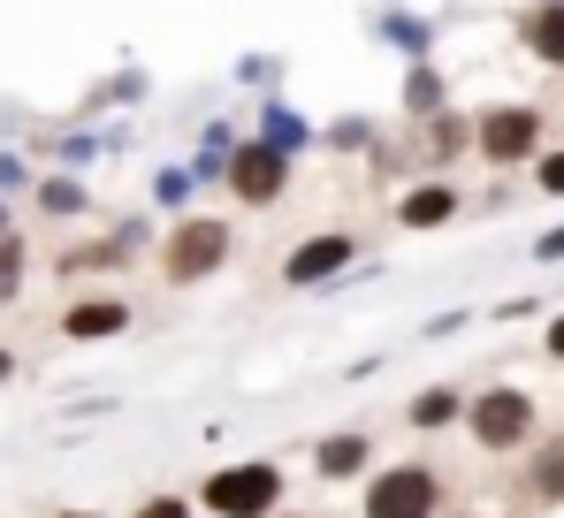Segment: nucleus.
<instances>
[{
    "instance_id": "423d86ee",
    "label": "nucleus",
    "mask_w": 564,
    "mask_h": 518,
    "mask_svg": "<svg viewBox=\"0 0 564 518\" xmlns=\"http://www.w3.org/2000/svg\"><path fill=\"white\" fill-rule=\"evenodd\" d=\"M221 183H229L245 206H268V198H282V183H290V153L268 145V138H252V145H237V153H229Z\"/></svg>"
},
{
    "instance_id": "7ed1b4c3",
    "label": "nucleus",
    "mask_w": 564,
    "mask_h": 518,
    "mask_svg": "<svg viewBox=\"0 0 564 518\" xmlns=\"http://www.w3.org/2000/svg\"><path fill=\"white\" fill-rule=\"evenodd\" d=\"M466 428H473L480 450H519L534 434V397L527 389H488V397L466 404Z\"/></svg>"
},
{
    "instance_id": "20e7f679",
    "label": "nucleus",
    "mask_w": 564,
    "mask_h": 518,
    "mask_svg": "<svg viewBox=\"0 0 564 518\" xmlns=\"http://www.w3.org/2000/svg\"><path fill=\"white\" fill-rule=\"evenodd\" d=\"M473 145H480V161H496V169L534 161V153H542V115H534V107H488V115L473 122Z\"/></svg>"
},
{
    "instance_id": "f03ea898",
    "label": "nucleus",
    "mask_w": 564,
    "mask_h": 518,
    "mask_svg": "<svg viewBox=\"0 0 564 518\" xmlns=\"http://www.w3.org/2000/svg\"><path fill=\"white\" fill-rule=\"evenodd\" d=\"M214 518H268L282 504V473L275 465H221L214 481H206V496H198Z\"/></svg>"
},
{
    "instance_id": "bb28decb",
    "label": "nucleus",
    "mask_w": 564,
    "mask_h": 518,
    "mask_svg": "<svg viewBox=\"0 0 564 518\" xmlns=\"http://www.w3.org/2000/svg\"><path fill=\"white\" fill-rule=\"evenodd\" d=\"M0 237H15V229H8V206H0Z\"/></svg>"
},
{
    "instance_id": "2eb2a0df",
    "label": "nucleus",
    "mask_w": 564,
    "mask_h": 518,
    "mask_svg": "<svg viewBox=\"0 0 564 518\" xmlns=\"http://www.w3.org/2000/svg\"><path fill=\"white\" fill-rule=\"evenodd\" d=\"M93 198H85V183L77 175H46L39 183V214H85Z\"/></svg>"
},
{
    "instance_id": "a878e982",
    "label": "nucleus",
    "mask_w": 564,
    "mask_h": 518,
    "mask_svg": "<svg viewBox=\"0 0 564 518\" xmlns=\"http://www.w3.org/2000/svg\"><path fill=\"white\" fill-rule=\"evenodd\" d=\"M0 381H15V358H8V350H0Z\"/></svg>"
},
{
    "instance_id": "4468645a",
    "label": "nucleus",
    "mask_w": 564,
    "mask_h": 518,
    "mask_svg": "<svg viewBox=\"0 0 564 518\" xmlns=\"http://www.w3.org/2000/svg\"><path fill=\"white\" fill-rule=\"evenodd\" d=\"M404 115H443V77L427 62H412V77H404Z\"/></svg>"
},
{
    "instance_id": "9d476101",
    "label": "nucleus",
    "mask_w": 564,
    "mask_h": 518,
    "mask_svg": "<svg viewBox=\"0 0 564 518\" xmlns=\"http://www.w3.org/2000/svg\"><path fill=\"white\" fill-rule=\"evenodd\" d=\"M451 214H458V191H451V183H420V191L397 206V222H404V229H443Z\"/></svg>"
},
{
    "instance_id": "ddd939ff",
    "label": "nucleus",
    "mask_w": 564,
    "mask_h": 518,
    "mask_svg": "<svg viewBox=\"0 0 564 518\" xmlns=\"http://www.w3.org/2000/svg\"><path fill=\"white\" fill-rule=\"evenodd\" d=\"M458 412H466L458 389H420V397H412V428H451Z\"/></svg>"
},
{
    "instance_id": "b1692460",
    "label": "nucleus",
    "mask_w": 564,
    "mask_h": 518,
    "mask_svg": "<svg viewBox=\"0 0 564 518\" xmlns=\"http://www.w3.org/2000/svg\"><path fill=\"white\" fill-rule=\"evenodd\" d=\"M534 259H564V229H550V237H534Z\"/></svg>"
},
{
    "instance_id": "6ab92c4d",
    "label": "nucleus",
    "mask_w": 564,
    "mask_h": 518,
    "mask_svg": "<svg viewBox=\"0 0 564 518\" xmlns=\"http://www.w3.org/2000/svg\"><path fill=\"white\" fill-rule=\"evenodd\" d=\"M153 198H161V206H184V198H191V169H161Z\"/></svg>"
},
{
    "instance_id": "f3484780",
    "label": "nucleus",
    "mask_w": 564,
    "mask_h": 518,
    "mask_svg": "<svg viewBox=\"0 0 564 518\" xmlns=\"http://www.w3.org/2000/svg\"><path fill=\"white\" fill-rule=\"evenodd\" d=\"M260 138H268V145H282V153H297V145H305V122H297L282 99H268V115H260Z\"/></svg>"
},
{
    "instance_id": "a211bd4d",
    "label": "nucleus",
    "mask_w": 564,
    "mask_h": 518,
    "mask_svg": "<svg viewBox=\"0 0 564 518\" xmlns=\"http://www.w3.org/2000/svg\"><path fill=\"white\" fill-rule=\"evenodd\" d=\"M23 298V237H0V305Z\"/></svg>"
},
{
    "instance_id": "39448f33",
    "label": "nucleus",
    "mask_w": 564,
    "mask_h": 518,
    "mask_svg": "<svg viewBox=\"0 0 564 518\" xmlns=\"http://www.w3.org/2000/svg\"><path fill=\"white\" fill-rule=\"evenodd\" d=\"M435 504H443V488L427 465H389L367 488V518H435Z\"/></svg>"
},
{
    "instance_id": "412c9836",
    "label": "nucleus",
    "mask_w": 564,
    "mask_h": 518,
    "mask_svg": "<svg viewBox=\"0 0 564 518\" xmlns=\"http://www.w3.org/2000/svg\"><path fill=\"white\" fill-rule=\"evenodd\" d=\"M534 183H542L550 198H564V153H550V161H534Z\"/></svg>"
},
{
    "instance_id": "4be33fe9",
    "label": "nucleus",
    "mask_w": 564,
    "mask_h": 518,
    "mask_svg": "<svg viewBox=\"0 0 564 518\" xmlns=\"http://www.w3.org/2000/svg\"><path fill=\"white\" fill-rule=\"evenodd\" d=\"M138 518H191V504H184V496H153Z\"/></svg>"
},
{
    "instance_id": "9b49d317",
    "label": "nucleus",
    "mask_w": 564,
    "mask_h": 518,
    "mask_svg": "<svg viewBox=\"0 0 564 518\" xmlns=\"http://www.w3.org/2000/svg\"><path fill=\"white\" fill-rule=\"evenodd\" d=\"M313 465H321L328 481H351L359 465H375V442H367V434H328V442H313Z\"/></svg>"
},
{
    "instance_id": "dca6fc26",
    "label": "nucleus",
    "mask_w": 564,
    "mask_h": 518,
    "mask_svg": "<svg viewBox=\"0 0 564 518\" xmlns=\"http://www.w3.org/2000/svg\"><path fill=\"white\" fill-rule=\"evenodd\" d=\"M534 496L542 504H564V434L542 442V457H534Z\"/></svg>"
},
{
    "instance_id": "5701e85b",
    "label": "nucleus",
    "mask_w": 564,
    "mask_h": 518,
    "mask_svg": "<svg viewBox=\"0 0 564 518\" xmlns=\"http://www.w3.org/2000/svg\"><path fill=\"white\" fill-rule=\"evenodd\" d=\"M23 183H31V169H23L15 153H0V191H23Z\"/></svg>"
},
{
    "instance_id": "0eeeda50",
    "label": "nucleus",
    "mask_w": 564,
    "mask_h": 518,
    "mask_svg": "<svg viewBox=\"0 0 564 518\" xmlns=\"http://www.w3.org/2000/svg\"><path fill=\"white\" fill-rule=\"evenodd\" d=\"M351 259H359V245H351L344 229H336V237H305L297 252L282 259V282H290V290H328Z\"/></svg>"
},
{
    "instance_id": "aec40b11",
    "label": "nucleus",
    "mask_w": 564,
    "mask_h": 518,
    "mask_svg": "<svg viewBox=\"0 0 564 518\" xmlns=\"http://www.w3.org/2000/svg\"><path fill=\"white\" fill-rule=\"evenodd\" d=\"M466 145V122L458 115H435V153H458Z\"/></svg>"
},
{
    "instance_id": "f257e3e1",
    "label": "nucleus",
    "mask_w": 564,
    "mask_h": 518,
    "mask_svg": "<svg viewBox=\"0 0 564 518\" xmlns=\"http://www.w3.org/2000/svg\"><path fill=\"white\" fill-rule=\"evenodd\" d=\"M221 259H229V222H214V214H191L169 229V245H161V274L169 282H206V274H221Z\"/></svg>"
},
{
    "instance_id": "6e6552de",
    "label": "nucleus",
    "mask_w": 564,
    "mask_h": 518,
    "mask_svg": "<svg viewBox=\"0 0 564 518\" xmlns=\"http://www.w3.org/2000/svg\"><path fill=\"white\" fill-rule=\"evenodd\" d=\"M122 328H130V305L122 298H77L62 313V336L69 344H99V336H122Z\"/></svg>"
},
{
    "instance_id": "393cba45",
    "label": "nucleus",
    "mask_w": 564,
    "mask_h": 518,
    "mask_svg": "<svg viewBox=\"0 0 564 518\" xmlns=\"http://www.w3.org/2000/svg\"><path fill=\"white\" fill-rule=\"evenodd\" d=\"M550 358H564V313L550 321Z\"/></svg>"
},
{
    "instance_id": "cd10ccee",
    "label": "nucleus",
    "mask_w": 564,
    "mask_h": 518,
    "mask_svg": "<svg viewBox=\"0 0 564 518\" xmlns=\"http://www.w3.org/2000/svg\"><path fill=\"white\" fill-rule=\"evenodd\" d=\"M62 518H93V511H62Z\"/></svg>"
},
{
    "instance_id": "f8f14e48",
    "label": "nucleus",
    "mask_w": 564,
    "mask_h": 518,
    "mask_svg": "<svg viewBox=\"0 0 564 518\" xmlns=\"http://www.w3.org/2000/svg\"><path fill=\"white\" fill-rule=\"evenodd\" d=\"M375 31L389 39V46H404L412 62H420V54H427V39H435V31H427L420 15H404V8H381V15H375Z\"/></svg>"
},
{
    "instance_id": "1a4fd4ad",
    "label": "nucleus",
    "mask_w": 564,
    "mask_h": 518,
    "mask_svg": "<svg viewBox=\"0 0 564 518\" xmlns=\"http://www.w3.org/2000/svg\"><path fill=\"white\" fill-rule=\"evenodd\" d=\"M519 39H527V54H534V62L564 69V0H542V8L519 23Z\"/></svg>"
}]
</instances>
